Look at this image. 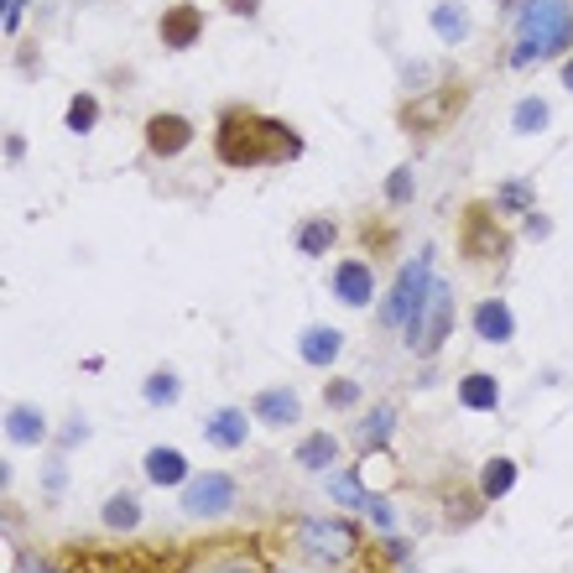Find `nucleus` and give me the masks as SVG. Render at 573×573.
I'll return each mask as SVG.
<instances>
[{"label":"nucleus","instance_id":"obj_3","mask_svg":"<svg viewBox=\"0 0 573 573\" xmlns=\"http://www.w3.org/2000/svg\"><path fill=\"white\" fill-rule=\"evenodd\" d=\"M428 292H432V245L428 251H417L412 261L397 271V282L386 292L381 303V324L386 329H417L423 324V308H428Z\"/></svg>","mask_w":573,"mask_h":573},{"label":"nucleus","instance_id":"obj_30","mask_svg":"<svg viewBox=\"0 0 573 573\" xmlns=\"http://www.w3.org/2000/svg\"><path fill=\"white\" fill-rule=\"evenodd\" d=\"M204 573H277L271 563H261V558H245V552H230V558H215Z\"/></svg>","mask_w":573,"mask_h":573},{"label":"nucleus","instance_id":"obj_12","mask_svg":"<svg viewBox=\"0 0 573 573\" xmlns=\"http://www.w3.org/2000/svg\"><path fill=\"white\" fill-rule=\"evenodd\" d=\"M329 286H334V297L344 308H370V297H376V277H370L365 261H339Z\"/></svg>","mask_w":573,"mask_h":573},{"label":"nucleus","instance_id":"obj_32","mask_svg":"<svg viewBox=\"0 0 573 573\" xmlns=\"http://www.w3.org/2000/svg\"><path fill=\"white\" fill-rule=\"evenodd\" d=\"M501 204H505V209H532V183H526V178L505 183V188H501Z\"/></svg>","mask_w":573,"mask_h":573},{"label":"nucleus","instance_id":"obj_36","mask_svg":"<svg viewBox=\"0 0 573 573\" xmlns=\"http://www.w3.org/2000/svg\"><path fill=\"white\" fill-rule=\"evenodd\" d=\"M563 84H569V89H573V58H569V63H563Z\"/></svg>","mask_w":573,"mask_h":573},{"label":"nucleus","instance_id":"obj_11","mask_svg":"<svg viewBox=\"0 0 573 573\" xmlns=\"http://www.w3.org/2000/svg\"><path fill=\"white\" fill-rule=\"evenodd\" d=\"M146 151L151 157H178V151H188L193 142V125L183 115H172V110H162V115H151L146 120Z\"/></svg>","mask_w":573,"mask_h":573},{"label":"nucleus","instance_id":"obj_5","mask_svg":"<svg viewBox=\"0 0 573 573\" xmlns=\"http://www.w3.org/2000/svg\"><path fill=\"white\" fill-rule=\"evenodd\" d=\"M459 251H464V261H475V266H501L505 251H511V235L490 219L485 204H470L459 215Z\"/></svg>","mask_w":573,"mask_h":573},{"label":"nucleus","instance_id":"obj_35","mask_svg":"<svg viewBox=\"0 0 573 573\" xmlns=\"http://www.w3.org/2000/svg\"><path fill=\"white\" fill-rule=\"evenodd\" d=\"M526 235H532V240H542V235H548V219H542V215H532V219H526Z\"/></svg>","mask_w":573,"mask_h":573},{"label":"nucleus","instance_id":"obj_9","mask_svg":"<svg viewBox=\"0 0 573 573\" xmlns=\"http://www.w3.org/2000/svg\"><path fill=\"white\" fill-rule=\"evenodd\" d=\"M251 417H256L266 432L297 428V423H303V397H297L292 386H266V391L251 397Z\"/></svg>","mask_w":573,"mask_h":573},{"label":"nucleus","instance_id":"obj_6","mask_svg":"<svg viewBox=\"0 0 573 573\" xmlns=\"http://www.w3.org/2000/svg\"><path fill=\"white\" fill-rule=\"evenodd\" d=\"M235 475H219V470H204V475H193L183 485V516L193 522H219V516H230L235 511Z\"/></svg>","mask_w":573,"mask_h":573},{"label":"nucleus","instance_id":"obj_26","mask_svg":"<svg viewBox=\"0 0 573 573\" xmlns=\"http://www.w3.org/2000/svg\"><path fill=\"white\" fill-rule=\"evenodd\" d=\"M391 432H397V406H376L365 417V428H359V449H386Z\"/></svg>","mask_w":573,"mask_h":573},{"label":"nucleus","instance_id":"obj_25","mask_svg":"<svg viewBox=\"0 0 573 573\" xmlns=\"http://www.w3.org/2000/svg\"><path fill=\"white\" fill-rule=\"evenodd\" d=\"M329 501L344 505V511L355 516V511H370V490H365V485H359V475L350 470V475H334V479H329Z\"/></svg>","mask_w":573,"mask_h":573},{"label":"nucleus","instance_id":"obj_15","mask_svg":"<svg viewBox=\"0 0 573 573\" xmlns=\"http://www.w3.org/2000/svg\"><path fill=\"white\" fill-rule=\"evenodd\" d=\"M297 355L308 359V365H318V370H329V365L344 355V334L329 329V324H308L303 339H297Z\"/></svg>","mask_w":573,"mask_h":573},{"label":"nucleus","instance_id":"obj_29","mask_svg":"<svg viewBox=\"0 0 573 573\" xmlns=\"http://www.w3.org/2000/svg\"><path fill=\"white\" fill-rule=\"evenodd\" d=\"M95 120H99V99L95 95H73V105H69V131H95Z\"/></svg>","mask_w":573,"mask_h":573},{"label":"nucleus","instance_id":"obj_16","mask_svg":"<svg viewBox=\"0 0 573 573\" xmlns=\"http://www.w3.org/2000/svg\"><path fill=\"white\" fill-rule=\"evenodd\" d=\"M142 522H146V511H142V496H136V490H115L110 501L99 505V526H105V532H120V537H125V532H142Z\"/></svg>","mask_w":573,"mask_h":573},{"label":"nucleus","instance_id":"obj_19","mask_svg":"<svg viewBox=\"0 0 573 573\" xmlns=\"http://www.w3.org/2000/svg\"><path fill=\"white\" fill-rule=\"evenodd\" d=\"M522 479V470H516V459H505V454H496V459H485L479 464V501H501V496H511V485Z\"/></svg>","mask_w":573,"mask_h":573},{"label":"nucleus","instance_id":"obj_10","mask_svg":"<svg viewBox=\"0 0 573 573\" xmlns=\"http://www.w3.org/2000/svg\"><path fill=\"white\" fill-rule=\"evenodd\" d=\"M142 475L146 485H162V490H183L193 479L188 459H183V449H172V443H157V449H146L142 454Z\"/></svg>","mask_w":573,"mask_h":573},{"label":"nucleus","instance_id":"obj_7","mask_svg":"<svg viewBox=\"0 0 573 573\" xmlns=\"http://www.w3.org/2000/svg\"><path fill=\"white\" fill-rule=\"evenodd\" d=\"M449 329H454V292H449V282H432L428 308H423V324H417V329H406L402 339L412 344V350L438 355V350H443V339H449Z\"/></svg>","mask_w":573,"mask_h":573},{"label":"nucleus","instance_id":"obj_34","mask_svg":"<svg viewBox=\"0 0 573 573\" xmlns=\"http://www.w3.org/2000/svg\"><path fill=\"white\" fill-rule=\"evenodd\" d=\"M63 479H69V475H63V464H48V470H42V485H48L52 496L63 490Z\"/></svg>","mask_w":573,"mask_h":573},{"label":"nucleus","instance_id":"obj_4","mask_svg":"<svg viewBox=\"0 0 573 573\" xmlns=\"http://www.w3.org/2000/svg\"><path fill=\"white\" fill-rule=\"evenodd\" d=\"M297 542H303V552H308L313 563L344 569V563L359 558L365 532H359L355 522H339V516H303V522H297Z\"/></svg>","mask_w":573,"mask_h":573},{"label":"nucleus","instance_id":"obj_14","mask_svg":"<svg viewBox=\"0 0 573 573\" xmlns=\"http://www.w3.org/2000/svg\"><path fill=\"white\" fill-rule=\"evenodd\" d=\"M204 438L215 443V449H245V438H251V412H240V406H219L204 417Z\"/></svg>","mask_w":573,"mask_h":573},{"label":"nucleus","instance_id":"obj_27","mask_svg":"<svg viewBox=\"0 0 573 573\" xmlns=\"http://www.w3.org/2000/svg\"><path fill=\"white\" fill-rule=\"evenodd\" d=\"M552 110L542 105V99H522L516 105V115H511V125H516V136H537V131H548Z\"/></svg>","mask_w":573,"mask_h":573},{"label":"nucleus","instance_id":"obj_1","mask_svg":"<svg viewBox=\"0 0 573 573\" xmlns=\"http://www.w3.org/2000/svg\"><path fill=\"white\" fill-rule=\"evenodd\" d=\"M215 151L219 162H230V168H261V162H292L303 151V136L286 120L230 105L215 125Z\"/></svg>","mask_w":573,"mask_h":573},{"label":"nucleus","instance_id":"obj_8","mask_svg":"<svg viewBox=\"0 0 573 573\" xmlns=\"http://www.w3.org/2000/svg\"><path fill=\"white\" fill-rule=\"evenodd\" d=\"M464 105V89H438V95L428 99H417V105H406L402 110V131L406 136H432V131H443L449 120H454V110Z\"/></svg>","mask_w":573,"mask_h":573},{"label":"nucleus","instance_id":"obj_22","mask_svg":"<svg viewBox=\"0 0 573 573\" xmlns=\"http://www.w3.org/2000/svg\"><path fill=\"white\" fill-rule=\"evenodd\" d=\"M292 459H297L303 470H329V464L339 459V438L334 432H308V438L292 449Z\"/></svg>","mask_w":573,"mask_h":573},{"label":"nucleus","instance_id":"obj_23","mask_svg":"<svg viewBox=\"0 0 573 573\" xmlns=\"http://www.w3.org/2000/svg\"><path fill=\"white\" fill-rule=\"evenodd\" d=\"M432 32H438L449 48H459V42L470 37V11H464L459 0H443V5H432Z\"/></svg>","mask_w":573,"mask_h":573},{"label":"nucleus","instance_id":"obj_13","mask_svg":"<svg viewBox=\"0 0 573 573\" xmlns=\"http://www.w3.org/2000/svg\"><path fill=\"white\" fill-rule=\"evenodd\" d=\"M470 324H475V334L485 339V344H511V339H516V313L505 308L501 297H485V303H475Z\"/></svg>","mask_w":573,"mask_h":573},{"label":"nucleus","instance_id":"obj_24","mask_svg":"<svg viewBox=\"0 0 573 573\" xmlns=\"http://www.w3.org/2000/svg\"><path fill=\"white\" fill-rule=\"evenodd\" d=\"M334 240H339V224H334V219L318 215V219H303V224H297V251H303V256H324Z\"/></svg>","mask_w":573,"mask_h":573},{"label":"nucleus","instance_id":"obj_21","mask_svg":"<svg viewBox=\"0 0 573 573\" xmlns=\"http://www.w3.org/2000/svg\"><path fill=\"white\" fill-rule=\"evenodd\" d=\"M142 402L146 406H172V402H183V376L172 370V365H157L151 376L142 381Z\"/></svg>","mask_w":573,"mask_h":573},{"label":"nucleus","instance_id":"obj_33","mask_svg":"<svg viewBox=\"0 0 573 573\" xmlns=\"http://www.w3.org/2000/svg\"><path fill=\"white\" fill-rule=\"evenodd\" d=\"M365 516H370V522L381 526L386 537L397 532V511H391V501H386V496H370V511H365Z\"/></svg>","mask_w":573,"mask_h":573},{"label":"nucleus","instance_id":"obj_20","mask_svg":"<svg viewBox=\"0 0 573 573\" xmlns=\"http://www.w3.org/2000/svg\"><path fill=\"white\" fill-rule=\"evenodd\" d=\"M198 32H204V11L198 5H172L168 16H162V42L168 48H193Z\"/></svg>","mask_w":573,"mask_h":573},{"label":"nucleus","instance_id":"obj_17","mask_svg":"<svg viewBox=\"0 0 573 573\" xmlns=\"http://www.w3.org/2000/svg\"><path fill=\"white\" fill-rule=\"evenodd\" d=\"M459 406H464V412H496V406H501V381H496L490 370L459 376Z\"/></svg>","mask_w":573,"mask_h":573},{"label":"nucleus","instance_id":"obj_31","mask_svg":"<svg viewBox=\"0 0 573 573\" xmlns=\"http://www.w3.org/2000/svg\"><path fill=\"white\" fill-rule=\"evenodd\" d=\"M386 198H391V204H406V198H412V168H397L386 178Z\"/></svg>","mask_w":573,"mask_h":573},{"label":"nucleus","instance_id":"obj_28","mask_svg":"<svg viewBox=\"0 0 573 573\" xmlns=\"http://www.w3.org/2000/svg\"><path fill=\"white\" fill-rule=\"evenodd\" d=\"M324 406H329V412H350V406H359V381L334 376V381L324 386Z\"/></svg>","mask_w":573,"mask_h":573},{"label":"nucleus","instance_id":"obj_2","mask_svg":"<svg viewBox=\"0 0 573 573\" xmlns=\"http://www.w3.org/2000/svg\"><path fill=\"white\" fill-rule=\"evenodd\" d=\"M569 42H573V0H522L511 69H526L532 58H552Z\"/></svg>","mask_w":573,"mask_h":573},{"label":"nucleus","instance_id":"obj_18","mask_svg":"<svg viewBox=\"0 0 573 573\" xmlns=\"http://www.w3.org/2000/svg\"><path fill=\"white\" fill-rule=\"evenodd\" d=\"M5 438L22 443V449H37V443L48 438V417H42L32 402H16L11 412H5Z\"/></svg>","mask_w":573,"mask_h":573}]
</instances>
